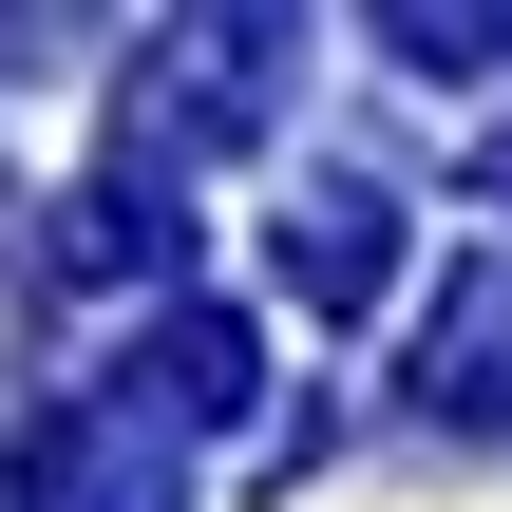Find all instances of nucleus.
Here are the masks:
<instances>
[]
</instances>
